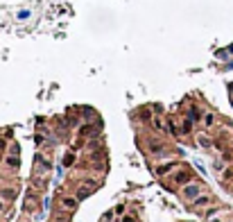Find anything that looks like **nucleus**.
Here are the masks:
<instances>
[{"instance_id":"f257e3e1","label":"nucleus","mask_w":233,"mask_h":222,"mask_svg":"<svg viewBox=\"0 0 233 222\" xmlns=\"http://www.w3.org/2000/svg\"><path fill=\"white\" fill-rule=\"evenodd\" d=\"M93 191H95V181H86V184H84V186L77 191V197H79V200H84V197H88Z\"/></svg>"},{"instance_id":"f03ea898","label":"nucleus","mask_w":233,"mask_h":222,"mask_svg":"<svg viewBox=\"0 0 233 222\" xmlns=\"http://www.w3.org/2000/svg\"><path fill=\"white\" fill-rule=\"evenodd\" d=\"M202 193V186H197V184H190V186L183 188V197L186 200H195V195H199Z\"/></svg>"},{"instance_id":"7ed1b4c3","label":"nucleus","mask_w":233,"mask_h":222,"mask_svg":"<svg viewBox=\"0 0 233 222\" xmlns=\"http://www.w3.org/2000/svg\"><path fill=\"white\" fill-rule=\"evenodd\" d=\"M174 179H177L179 184H183V181H190V170H179L177 175H174Z\"/></svg>"},{"instance_id":"20e7f679","label":"nucleus","mask_w":233,"mask_h":222,"mask_svg":"<svg viewBox=\"0 0 233 222\" xmlns=\"http://www.w3.org/2000/svg\"><path fill=\"white\" fill-rule=\"evenodd\" d=\"M7 165H9V168H18V156H16V152L7 159Z\"/></svg>"},{"instance_id":"39448f33","label":"nucleus","mask_w":233,"mask_h":222,"mask_svg":"<svg viewBox=\"0 0 233 222\" xmlns=\"http://www.w3.org/2000/svg\"><path fill=\"white\" fill-rule=\"evenodd\" d=\"M199 145H202V147H211V138H206V136H199Z\"/></svg>"},{"instance_id":"423d86ee","label":"nucleus","mask_w":233,"mask_h":222,"mask_svg":"<svg viewBox=\"0 0 233 222\" xmlns=\"http://www.w3.org/2000/svg\"><path fill=\"white\" fill-rule=\"evenodd\" d=\"M75 204H77V202L70 200V197H66V200H63V206H66V209H75Z\"/></svg>"},{"instance_id":"0eeeda50","label":"nucleus","mask_w":233,"mask_h":222,"mask_svg":"<svg viewBox=\"0 0 233 222\" xmlns=\"http://www.w3.org/2000/svg\"><path fill=\"white\" fill-rule=\"evenodd\" d=\"M202 204H208V197H199V200H195V206H202Z\"/></svg>"},{"instance_id":"6e6552de","label":"nucleus","mask_w":233,"mask_h":222,"mask_svg":"<svg viewBox=\"0 0 233 222\" xmlns=\"http://www.w3.org/2000/svg\"><path fill=\"white\" fill-rule=\"evenodd\" d=\"M204 120H206V125L211 127V125H213V114H206V118H204Z\"/></svg>"},{"instance_id":"1a4fd4ad","label":"nucleus","mask_w":233,"mask_h":222,"mask_svg":"<svg viewBox=\"0 0 233 222\" xmlns=\"http://www.w3.org/2000/svg\"><path fill=\"white\" fill-rule=\"evenodd\" d=\"M154 127H156V129H163V123H161V118H154Z\"/></svg>"},{"instance_id":"9d476101","label":"nucleus","mask_w":233,"mask_h":222,"mask_svg":"<svg viewBox=\"0 0 233 222\" xmlns=\"http://www.w3.org/2000/svg\"><path fill=\"white\" fill-rule=\"evenodd\" d=\"M63 163H66V165H70V163H72V154H66V159H63Z\"/></svg>"},{"instance_id":"9b49d317","label":"nucleus","mask_w":233,"mask_h":222,"mask_svg":"<svg viewBox=\"0 0 233 222\" xmlns=\"http://www.w3.org/2000/svg\"><path fill=\"white\" fill-rule=\"evenodd\" d=\"M181 129H183V132H190V123H188V120H186V123L181 125Z\"/></svg>"},{"instance_id":"f8f14e48","label":"nucleus","mask_w":233,"mask_h":222,"mask_svg":"<svg viewBox=\"0 0 233 222\" xmlns=\"http://www.w3.org/2000/svg\"><path fill=\"white\" fill-rule=\"evenodd\" d=\"M122 222H134V220H131V218H125V220H122Z\"/></svg>"}]
</instances>
